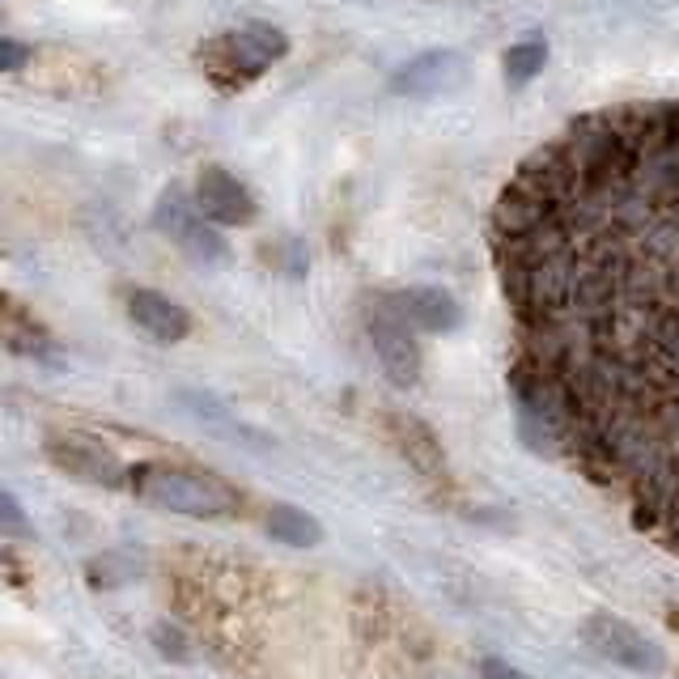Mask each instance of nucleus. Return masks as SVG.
<instances>
[{"mask_svg":"<svg viewBox=\"0 0 679 679\" xmlns=\"http://www.w3.org/2000/svg\"><path fill=\"white\" fill-rule=\"evenodd\" d=\"M268 535L284 544V548H319L323 544V526L315 514H306L302 506H289L280 501L268 510Z\"/></svg>","mask_w":679,"mask_h":679,"instance_id":"obj_13","label":"nucleus"},{"mask_svg":"<svg viewBox=\"0 0 679 679\" xmlns=\"http://www.w3.org/2000/svg\"><path fill=\"white\" fill-rule=\"evenodd\" d=\"M289 51V35L272 26V22H246L239 31H226L213 43L201 47L204 73L213 77V85L221 89H242L255 77H264L277 60H284Z\"/></svg>","mask_w":679,"mask_h":679,"instance_id":"obj_2","label":"nucleus"},{"mask_svg":"<svg viewBox=\"0 0 679 679\" xmlns=\"http://www.w3.org/2000/svg\"><path fill=\"white\" fill-rule=\"evenodd\" d=\"M463 77H468V60L459 51H450V47H438V51H425V56L408 60L391 77V89L403 94V98H438V94L459 89Z\"/></svg>","mask_w":679,"mask_h":679,"instance_id":"obj_8","label":"nucleus"},{"mask_svg":"<svg viewBox=\"0 0 679 679\" xmlns=\"http://www.w3.org/2000/svg\"><path fill=\"white\" fill-rule=\"evenodd\" d=\"M128 319L136 323L145 336H154L158 344H179L192 331V315L158 289H132L128 293Z\"/></svg>","mask_w":679,"mask_h":679,"instance_id":"obj_10","label":"nucleus"},{"mask_svg":"<svg viewBox=\"0 0 679 679\" xmlns=\"http://www.w3.org/2000/svg\"><path fill=\"white\" fill-rule=\"evenodd\" d=\"M480 679H531V676H526V671H519V667H510L506 658L488 654V658H480Z\"/></svg>","mask_w":679,"mask_h":679,"instance_id":"obj_16","label":"nucleus"},{"mask_svg":"<svg viewBox=\"0 0 679 679\" xmlns=\"http://www.w3.org/2000/svg\"><path fill=\"white\" fill-rule=\"evenodd\" d=\"M196 208L213 226H251L259 217V204L251 196V187L239 174H230L226 166H208L196 179Z\"/></svg>","mask_w":679,"mask_h":679,"instance_id":"obj_7","label":"nucleus"},{"mask_svg":"<svg viewBox=\"0 0 679 679\" xmlns=\"http://www.w3.org/2000/svg\"><path fill=\"white\" fill-rule=\"evenodd\" d=\"M179 403L187 408V416H192L196 425H204V429L217 434V438L242 441V446H255V450H268V446H272L264 434H255L246 421H239L226 403L217 400V396H208V391H179Z\"/></svg>","mask_w":679,"mask_h":679,"instance_id":"obj_11","label":"nucleus"},{"mask_svg":"<svg viewBox=\"0 0 679 679\" xmlns=\"http://www.w3.org/2000/svg\"><path fill=\"white\" fill-rule=\"evenodd\" d=\"M47 459L73 480H85L94 488H123L132 480V468H123V459L102 438H89L81 429H56L43 441Z\"/></svg>","mask_w":679,"mask_h":679,"instance_id":"obj_3","label":"nucleus"},{"mask_svg":"<svg viewBox=\"0 0 679 679\" xmlns=\"http://www.w3.org/2000/svg\"><path fill=\"white\" fill-rule=\"evenodd\" d=\"M387 429H391V441L400 446V454L412 463V468H416V472L438 476L441 468H446V459H441V441L434 438V429H429V425H421V421H412V416L391 412Z\"/></svg>","mask_w":679,"mask_h":679,"instance_id":"obj_12","label":"nucleus"},{"mask_svg":"<svg viewBox=\"0 0 679 679\" xmlns=\"http://www.w3.org/2000/svg\"><path fill=\"white\" fill-rule=\"evenodd\" d=\"M0 526H4V535H31L26 514H22V506H17V497L9 488L0 493Z\"/></svg>","mask_w":679,"mask_h":679,"instance_id":"obj_15","label":"nucleus"},{"mask_svg":"<svg viewBox=\"0 0 679 679\" xmlns=\"http://www.w3.org/2000/svg\"><path fill=\"white\" fill-rule=\"evenodd\" d=\"M128 488L145 501L170 514H187V519H230L239 514L242 497L217 476L187 472V468H166V463H136Z\"/></svg>","mask_w":679,"mask_h":679,"instance_id":"obj_1","label":"nucleus"},{"mask_svg":"<svg viewBox=\"0 0 679 679\" xmlns=\"http://www.w3.org/2000/svg\"><path fill=\"white\" fill-rule=\"evenodd\" d=\"M154 226L170 242H179V251L196 264H221L230 255L226 239L213 230V221L196 208V196H187L183 187H166L158 208H154Z\"/></svg>","mask_w":679,"mask_h":679,"instance_id":"obj_4","label":"nucleus"},{"mask_svg":"<svg viewBox=\"0 0 679 679\" xmlns=\"http://www.w3.org/2000/svg\"><path fill=\"white\" fill-rule=\"evenodd\" d=\"M365 327H369L374 353L383 361L387 378H391L396 387H416V383H421V344H416V331L391 311L387 298H378V306H369Z\"/></svg>","mask_w":679,"mask_h":679,"instance_id":"obj_6","label":"nucleus"},{"mask_svg":"<svg viewBox=\"0 0 679 679\" xmlns=\"http://www.w3.org/2000/svg\"><path fill=\"white\" fill-rule=\"evenodd\" d=\"M387 302H391V311L400 315L412 331H454L459 323H463V306L438 289V284H412V289H400V293H387Z\"/></svg>","mask_w":679,"mask_h":679,"instance_id":"obj_9","label":"nucleus"},{"mask_svg":"<svg viewBox=\"0 0 679 679\" xmlns=\"http://www.w3.org/2000/svg\"><path fill=\"white\" fill-rule=\"evenodd\" d=\"M582 641L603 654L607 663L625 667V671H638V676H663L667 671V654L654 638H645L641 629H633L629 620L611 616V611H595L586 625H582Z\"/></svg>","mask_w":679,"mask_h":679,"instance_id":"obj_5","label":"nucleus"},{"mask_svg":"<svg viewBox=\"0 0 679 679\" xmlns=\"http://www.w3.org/2000/svg\"><path fill=\"white\" fill-rule=\"evenodd\" d=\"M544 64H548V43L522 39L506 51V81L510 85H526V81H535L544 73Z\"/></svg>","mask_w":679,"mask_h":679,"instance_id":"obj_14","label":"nucleus"},{"mask_svg":"<svg viewBox=\"0 0 679 679\" xmlns=\"http://www.w3.org/2000/svg\"><path fill=\"white\" fill-rule=\"evenodd\" d=\"M26 60H31V51H26L22 43H13V39L0 43V69H4V73H17Z\"/></svg>","mask_w":679,"mask_h":679,"instance_id":"obj_17","label":"nucleus"}]
</instances>
